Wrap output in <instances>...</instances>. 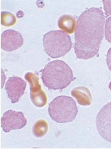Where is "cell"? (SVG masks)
<instances>
[{"label":"cell","instance_id":"1","mask_svg":"<svg viewBox=\"0 0 111 149\" xmlns=\"http://www.w3.org/2000/svg\"><path fill=\"white\" fill-rule=\"evenodd\" d=\"M105 17L101 9L91 7L77 20L75 33V53L77 58L88 60L98 53L104 37Z\"/></svg>","mask_w":111,"mask_h":149},{"label":"cell","instance_id":"2","mask_svg":"<svg viewBox=\"0 0 111 149\" xmlns=\"http://www.w3.org/2000/svg\"><path fill=\"white\" fill-rule=\"evenodd\" d=\"M41 74L44 85L54 90L66 88L71 84L73 77L70 67L60 60L52 61L46 64Z\"/></svg>","mask_w":111,"mask_h":149},{"label":"cell","instance_id":"3","mask_svg":"<svg viewBox=\"0 0 111 149\" xmlns=\"http://www.w3.org/2000/svg\"><path fill=\"white\" fill-rule=\"evenodd\" d=\"M48 111L53 121L63 123L75 120L78 110L76 101L73 98L62 95L55 98L50 103Z\"/></svg>","mask_w":111,"mask_h":149},{"label":"cell","instance_id":"4","mask_svg":"<svg viewBox=\"0 0 111 149\" xmlns=\"http://www.w3.org/2000/svg\"><path fill=\"white\" fill-rule=\"evenodd\" d=\"M46 53L52 58L62 57L71 50L73 45L71 37L61 30H52L43 37Z\"/></svg>","mask_w":111,"mask_h":149},{"label":"cell","instance_id":"5","mask_svg":"<svg viewBox=\"0 0 111 149\" xmlns=\"http://www.w3.org/2000/svg\"><path fill=\"white\" fill-rule=\"evenodd\" d=\"M96 126L100 135L106 141L111 143V102L104 106L99 112Z\"/></svg>","mask_w":111,"mask_h":149},{"label":"cell","instance_id":"6","mask_svg":"<svg viewBox=\"0 0 111 149\" xmlns=\"http://www.w3.org/2000/svg\"><path fill=\"white\" fill-rule=\"evenodd\" d=\"M24 78L30 85V98L33 104L37 107L45 106L47 104V97L41 89L38 77L35 74L28 72L25 74Z\"/></svg>","mask_w":111,"mask_h":149},{"label":"cell","instance_id":"7","mask_svg":"<svg viewBox=\"0 0 111 149\" xmlns=\"http://www.w3.org/2000/svg\"><path fill=\"white\" fill-rule=\"evenodd\" d=\"M27 120L23 113L10 110L4 113L1 119V126L5 132L21 129L27 124Z\"/></svg>","mask_w":111,"mask_h":149},{"label":"cell","instance_id":"8","mask_svg":"<svg viewBox=\"0 0 111 149\" xmlns=\"http://www.w3.org/2000/svg\"><path fill=\"white\" fill-rule=\"evenodd\" d=\"M24 39L19 32L13 29L4 31L1 37V49L7 52H12L22 46Z\"/></svg>","mask_w":111,"mask_h":149},{"label":"cell","instance_id":"9","mask_svg":"<svg viewBox=\"0 0 111 149\" xmlns=\"http://www.w3.org/2000/svg\"><path fill=\"white\" fill-rule=\"evenodd\" d=\"M26 85V82L19 77H10L7 81L5 89L8 97L10 99L13 104L19 101L20 98L24 94Z\"/></svg>","mask_w":111,"mask_h":149},{"label":"cell","instance_id":"10","mask_svg":"<svg viewBox=\"0 0 111 149\" xmlns=\"http://www.w3.org/2000/svg\"><path fill=\"white\" fill-rule=\"evenodd\" d=\"M71 95L77 100L78 103L80 105L91 104L92 97L88 88L85 87H77L71 91Z\"/></svg>","mask_w":111,"mask_h":149},{"label":"cell","instance_id":"11","mask_svg":"<svg viewBox=\"0 0 111 149\" xmlns=\"http://www.w3.org/2000/svg\"><path fill=\"white\" fill-rule=\"evenodd\" d=\"M60 29L68 34L73 33L76 29V21L75 18L68 14L61 16L58 21Z\"/></svg>","mask_w":111,"mask_h":149},{"label":"cell","instance_id":"12","mask_svg":"<svg viewBox=\"0 0 111 149\" xmlns=\"http://www.w3.org/2000/svg\"><path fill=\"white\" fill-rule=\"evenodd\" d=\"M48 123L43 119L38 120L34 124L33 128V133L35 136L40 138L45 136L48 132Z\"/></svg>","mask_w":111,"mask_h":149},{"label":"cell","instance_id":"13","mask_svg":"<svg viewBox=\"0 0 111 149\" xmlns=\"http://www.w3.org/2000/svg\"><path fill=\"white\" fill-rule=\"evenodd\" d=\"M17 19L14 14L7 11H3L1 13V23L3 26L10 27L16 24Z\"/></svg>","mask_w":111,"mask_h":149},{"label":"cell","instance_id":"14","mask_svg":"<svg viewBox=\"0 0 111 149\" xmlns=\"http://www.w3.org/2000/svg\"><path fill=\"white\" fill-rule=\"evenodd\" d=\"M105 36L106 40L111 43V17L107 19L106 21Z\"/></svg>","mask_w":111,"mask_h":149},{"label":"cell","instance_id":"15","mask_svg":"<svg viewBox=\"0 0 111 149\" xmlns=\"http://www.w3.org/2000/svg\"><path fill=\"white\" fill-rule=\"evenodd\" d=\"M104 9L106 15H111V1H103Z\"/></svg>","mask_w":111,"mask_h":149},{"label":"cell","instance_id":"16","mask_svg":"<svg viewBox=\"0 0 111 149\" xmlns=\"http://www.w3.org/2000/svg\"><path fill=\"white\" fill-rule=\"evenodd\" d=\"M107 63L109 70L111 71V48L108 52L107 55Z\"/></svg>","mask_w":111,"mask_h":149},{"label":"cell","instance_id":"17","mask_svg":"<svg viewBox=\"0 0 111 149\" xmlns=\"http://www.w3.org/2000/svg\"><path fill=\"white\" fill-rule=\"evenodd\" d=\"M109 88H110V89L111 90V82H110V84H109Z\"/></svg>","mask_w":111,"mask_h":149}]
</instances>
